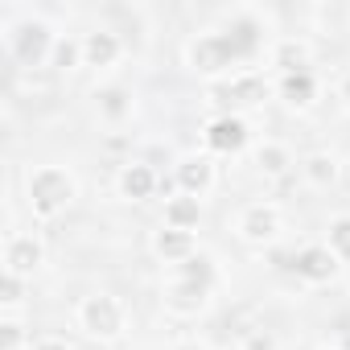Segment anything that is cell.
Masks as SVG:
<instances>
[{"instance_id": "1", "label": "cell", "mask_w": 350, "mask_h": 350, "mask_svg": "<svg viewBox=\"0 0 350 350\" xmlns=\"http://www.w3.org/2000/svg\"><path fill=\"white\" fill-rule=\"evenodd\" d=\"M260 50H264V21L252 9H239L231 13L223 29H206L186 42V66L219 83V79L239 75V66L252 62Z\"/></svg>"}, {"instance_id": "2", "label": "cell", "mask_w": 350, "mask_h": 350, "mask_svg": "<svg viewBox=\"0 0 350 350\" xmlns=\"http://www.w3.org/2000/svg\"><path fill=\"white\" fill-rule=\"evenodd\" d=\"M79 198V178L66 165H38L25 178V202L33 219H58Z\"/></svg>"}, {"instance_id": "3", "label": "cell", "mask_w": 350, "mask_h": 350, "mask_svg": "<svg viewBox=\"0 0 350 350\" xmlns=\"http://www.w3.org/2000/svg\"><path fill=\"white\" fill-rule=\"evenodd\" d=\"M75 325H79L83 338L107 346V342H120V338H124V329H128V309H124V301L111 297V293H87V297L75 305Z\"/></svg>"}, {"instance_id": "4", "label": "cell", "mask_w": 350, "mask_h": 350, "mask_svg": "<svg viewBox=\"0 0 350 350\" xmlns=\"http://www.w3.org/2000/svg\"><path fill=\"white\" fill-rule=\"evenodd\" d=\"M5 46H9V54H13V62L21 70H38V66H50L58 33L42 17H21V21H13L5 29Z\"/></svg>"}, {"instance_id": "5", "label": "cell", "mask_w": 350, "mask_h": 350, "mask_svg": "<svg viewBox=\"0 0 350 350\" xmlns=\"http://www.w3.org/2000/svg\"><path fill=\"white\" fill-rule=\"evenodd\" d=\"M272 91H276V87H272L264 75H256V70H239V75H231V79L211 83V103L219 107V116H243V111L260 107Z\"/></svg>"}, {"instance_id": "6", "label": "cell", "mask_w": 350, "mask_h": 350, "mask_svg": "<svg viewBox=\"0 0 350 350\" xmlns=\"http://www.w3.org/2000/svg\"><path fill=\"white\" fill-rule=\"evenodd\" d=\"M284 231V215L276 202H247L239 215H235V235L252 247H272Z\"/></svg>"}, {"instance_id": "7", "label": "cell", "mask_w": 350, "mask_h": 350, "mask_svg": "<svg viewBox=\"0 0 350 350\" xmlns=\"http://www.w3.org/2000/svg\"><path fill=\"white\" fill-rule=\"evenodd\" d=\"M288 268H293L297 280H305V284H329V280H338L342 260H338L325 243H305L301 252H293Z\"/></svg>"}, {"instance_id": "8", "label": "cell", "mask_w": 350, "mask_h": 350, "mask_svg": "<svg viewBox=\"0 0 350 350\" xmlns=\"http://www.w3.org/2000/svg\"><path fill=\"white\" fill-rule=\"evenodd\" d=\"M202 144L219 157H235L252 144V128L243 116H215L206 128H202Z\"/></svg>"}, {"instance_id": "9", "label": "cell", "mask_w": 350, "mask_h": 350, "mask_svg": "<svg viewBox=\"0 0 350 350\" xmlns=\"http://www.w3.org/2000/svg\"><path fill=\"white\" fill-rule=\"evenodd\" d=\"M211 293H215V288H206V284H198V280L169 276L165 288H161V305H165V313H173V317H198V313L206 309Z\"/></svg>"}, {"instance_id": "10", "label": "cell", "mask_w": 350, "mask_h": 350, "mask_svg": "<svg viewBox=\"0 0 350 350\" xmlns=\"http://www.w3.org/2000/svg\"><path fill=\"white\" fill-rule=\"evenodd\" d=\"M42 264H46V243L33 231H13L5 239V272L33 280V272H42Z\"/></svg>"}, {"instance_id": "11", "label": "cell", "mask_w": 350, "mask_h": 350, "mask_svg": "<svg viewBox=\"0 0 350 350\" xmlns=\"http://www.w3.org/2000/svg\"><path fill=\"white\" fill-rule=\"evenodd\" d=\"M173 186L178 194H194V198H206L215 190V161L206 152H186L173 165Z\"/></svg>"}, {"instance_id": "12", "label": "cell", "mask_w": 350, "mask_h": 350, "mask_svg": "<svg viewBox=\"0 0 350 350\" xmlns=\"http://www.w3.org/2000/svg\"><path fill=\"white\" fill-rule=\"evenodd\" d=\"M124 38H120V29H111V25H95V29H87L83 33V66H91V70H107V66H116L120 58H124Z\"/></svg>"}, {"instance_id": "13", "label": "cell", "mask_w": 350, "mask_h": 350, "mask_svg": "<svg viewBox=\"0 0 350 350\" xmlns=\"http://www.w3.org/2000/svg\"><path fill=\"white\" fill-rule=\"evenodd\" d=\"M148 252L161 260V264H169V268H178V264H186V260H194L202 247H198V235L194 231H173V227H157L152 231V239H148Z\"/></svg>"}, {"instance_id": "14", "label": "cell", "mask_w": 350, "mask_h": 350, "mask_svg": "<svg viewBox=\"0 0 350 350\" xmlns=\"http://www.w3.org/2000/svg\"><path fill=\"white\" fill-rule=\"evenodd\" d=\"M116 190H120L124 202H148L161 190V178L148 161H124L120 173H116Z\"/></svg>"}, {"instance_id": "15", "label": "cell", "mask_w": 350, "mask_h": 350, "mask_svg": "<svg viewBox=\"0 0 350 350\" xmlns=\"http://www.w3.org/2000/svg\"><path fill=\"white\" fill-rule=\"evenodd\" d=\"M276 99L293 111L313 107L317 99V75L313 70H297V75H276Z\"/></svg>"}, {"instance_id": "16", "label": "cell", "mask_w": 350, "mask_h": 350, "mask_svg": "<svg viewBox=\"0 0 350 350\" xmlns=\"http://www.w3.org/2000/svg\"><path fill=\"white\" fill-rule=\"evenodd\" d=\"M95 111H99L103 124H124V120H132V111H136V95H132L128 87H120V83L95 87Z\"/></svg>"}, {"instance_id": "17", "label": "cell", "mask_w": 350, "mask_h": 350, "mask_svg": "<svg viewBox=\"0 0 350 350\" xmlns=\"http://www.w3.org/2000/svg\"><path fill=\"white\" fill-rule=\"evenodd\" d=\"M198 223H202V198H194V194H178V190L165 198L161 227H173V231H198Z\"/></svg>"}, {"instance_id": "18", "label": "cell", "mask_w": 350, "mask_h": 350, "mask_svg": "<svg viewBox=\"0 0 350 350\" xmlns=\"http://www.w3.org/2000/svg\"><path fill=\"white\" fill-rule=\"evenodd\" d=\"M252 161H256V169L264 173V178H288V169L297 165L293 148L280 144V140H260V144L252 148Z\"/></svg>"}, {"instance_id": "19", "label": "cell", "mask_w": 350, "mask_h": 350, "mask_svg": "<svg viewBox=\"0 0 350 350\" xmlns=\"http://www.w3.org/2000/svg\"><path fill=\"white\" fill-rule=\"evenodd\" d=\"M272 66H276V75L313 70V50H309V42H301V38H280V42L272 46Z\"/></svg>"}, {"instance_id": "20", "label": "cell", "mask_w": 350, "mask_h": 350, "mask_svg": "<svg viewBox=\"0 0 350 350\" xmlns=\"http://www.w3.org/2000/svg\"><path fill=\"white\" fill-rule=\"evenodd\" d=\"M338 173H342V165H338V157L325 152V148H317V152H309V157L301 161V178H305L313 190H329V186L338 182Z\"/></svg>"}, {"instance_id": "21", "label": "cell", "mask_w": 350, "mask_h": 350, "mask_svg": "<svg viewBox=\"0 0 350 350\" xmlns=\"http://www.w3.org/2000/svg\"><path fill=\"white\" fill-rule=\"evenodd\" d=\"M173 276H182V280H198V284H206V288H215V284H219V268H215V260H211L206 252H198L194 260L178 264V268H173Z\"/></svg>"}, {"instance_id": "22", "label": "cell", "mask_w": 350, "mask_h": 350, "mask_svg": "<svg viewBox=\"0 0 350 350\" xmlns=\"http://www.w3.org/2000/svg\"><path fill=\"white\" fill-rule=\"evenodd\" d=\"M29 346H33V334L17 313L0 317V350H29Z\"/></svg>"}, {"instance_id": "23", "label": "cell", "mask_w": 350, "mask_h": 350, "mask_svg": "<svg viewBox=\"0 0 350 350\" xmlns=\"http://www.w3.org/2000/svg\"><path fill=\"white\" fill-rule=\"evenodd\" d=\"M325 247L342 260V268L350 264V215H334L325 227Z\"/></svg>"}, {"instance_id": "24", "label": "cell", "mask_w": 350, "mask_h": 350, "mask_svg": "<svg viewBox=\"0 0 350 350\" xmlns=\"http://www.w3.org/2000/svg\"><path fill=\"white\" fill-rule=\"evenodd\" d=\"M25 297H29V280L25 276H17V272L0 276V309H5V313H17L25 305Z\"/></svg>"}, {"instance_id": "25", "label": "cell", "mask_w": 350, "mask_h": 350, "mask_svg": "<svg viewBox=\"0 0 350 350\" xmlns=\"http://www.w3.org/2000/svg\"><path fill=\"white\" fill-rule=\"evenodd\" d=\"M50 66L54 70H79L83 66V38H62L58 33V46H54Z\"/></svg>"}, {"instance_id": "26", "label": "cell", "mask_w": 350, "mask_h": 350, "mask_svg": "<svg viewBox=\"0 0 350 350\" xmlns=\"http://www.w3.org/2000/svg\"><path fill=\"white\" fill-rule=\"evenodd\" d=\"M239 346H243V350H280L268 329H243V342H239Z\"/></svg>"}, {"instance_id": "27", "label": "cell", "mask_w": 350, "mask_h": 350, "mask_svg": "<svg viewBox=\"0 0 350 350\" xmlns=\"http://www.w3.org/2000/svg\"><path fill=\"white\" fill-rule=\"evenodd\" d=\"M29 350H70V342H62V338H38Z\"/></svg>"}, {"instance_id": "28", "label": "cell", "mask_w": 350, "mask_h": 350, "mask_svg": "<svg viewBox=\"0 0 350 350\" xmlns=\"http://www.w3.org/2000/svg\"><path fill=\"white\" fill-rule=\"evenodd\" d=\"M173 350H211L202 338H182V342H173Z\"/></svg>"}, {"instance_id": "29", "label": "cell", "mask_w": 350, "mask_h": 350, "mask_svg": "<svg viewBox=\"0 0 350 350\" xmlns=\"http://www.w3.org/2000/svg\"><path fill=\"white\" fill-rule=\"evenodd\" d=\"M338 99H342V107L350 111V70L342 75V83H338Z\"/></svg>"}, {"instance_id": "30", "label": "cell", "mask_w": 350, "mask_h": 350, "mask_svg": "<svg viewBox=\"0 0 350 350\" xmlns=\"http://www.w3.org/2000/svg\"><path fill=\"white\" fill-rule=\"evenodd\" d=\"M227 350H243V346H227Z\"/></svg>"}, {"instance_id": "31", "label": "cell", "mask_w": 350, "mask_h": 350, "mask_svg": "<svg viewBox=\"0 0 350 350\" xmlns=\"http://www.w3.org/2000/svg\"><path fill=\"white\" fill-rule=\"evenodd\" d=\"M325 350H334V346H325Z\"/></svg>"}]
</instances>
